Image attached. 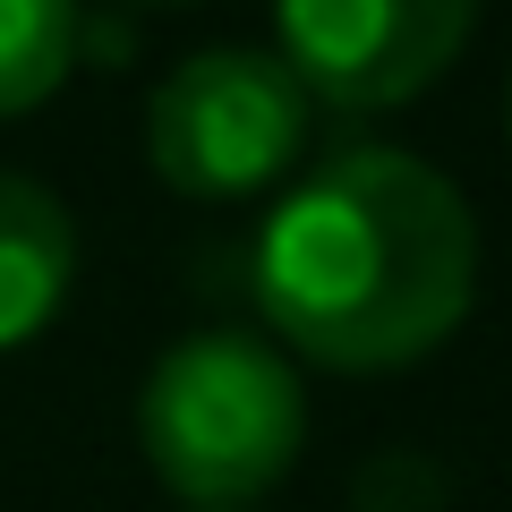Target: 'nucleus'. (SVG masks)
Here are the masks:
<instances>
[{
	"instance_id": "obj_7",
	"label": "nucleus",
	"mask_w": 512,
	"mask_h": 512,
	"mask_svg": "<svg viewBox=\"0 0 512 512\" xmlns=\"http://www.w3.org/2000/svg\"><path fill=\"white\" fill-rule=\"evenodd\" d=\"M137 9H180V0H137Z\"/></svg>"
},
{
	"instance_id": "obj_2",
	"label": "nucleus",
	"mask_w": 512,
	"mask_h": 512,
	"mask_svg": "<svg viewBox=\"0 0 512 512\" xmlns=\"http://www.w3.org/2000/svg\"><path fill=\"white\" fill-rule=\"evenodd\" d=\"M137 444L146 470L197 512H248L291 478L308 444V393L299 367L256 333H188L154 359L137 393Z\"/></svg>"
},
{
	"instance_id": "obj_4",
	"label": "nucleus",
	"mask_w": 512,
	"mask_h": 512,
	"mask_svg": "<svg viewBox=\"0 0 512 512\" xmlns=\"http://www.w3.org/2000/svg\"><path fill=\"white\" fill-rule=\"evenodd\" d=\"M282 69L308 103L393 111L461 60L478 0H274Z\"/></svg>"
},
{
	"instance_id": "obj_1",
	"label": "nucleus",
	"mask_w": 512,
	"mask_h": 512,
	"mask_svg": "<svg viewBox=\"0 0 512 512\" xmlns=\"http://www.w3.org/2000/svg\"><path fill=\"white\" fill-rule=\"evenodd\" d=\"M256 308L282 350L342 376L427 359L478 299V222L436 163L350 146L256 231Z\"/></svg>"
},
{
	"instance_id": "obj_6",
	"label": "nucleus",
	"mask_w": 512,
	"mask_h": 512,
	"mask_svg": "<svg viewBox=\"0 0 512 512\" xmlns=\"http://www.w3.org/2000/svg\"><path fill=\"white\" fill-rule=\"evenodd\" d=\"M77 60V0H0V120L52 103Z\"/></svg>"
},
{
	"instance_id": "obj_8",
	"label": "nucleus",
	"mask_w": 512,
	"mask_h": 512,
	"mask_svg": "<svg viewBox=\"0 0 512 512\" xmlns=\"http://www.w3.org/2000/svg\"><path fill=\"white\" fill-rule=\"evenodd\" d=\"M504 128H512V86H504Z\"/></svg>"
},
{
	"instance_id": "obj_3",
	"label": "nucleus",
	"mask_w": 512,
	"mask_h": 512,
	"mask_svg": "<svg viewBox=\"0 0 512 512\" xmlns=\"http://www.w3.org/2000/svg\"><path fill=\"white\" fill-rule=\"evenodd\" d=\"M308 146V94L274 52H197L146 103V163L197 205L274 188Z\"/></svg>"
},
{
	"instance_id": "obj_5",
	"label": "nucleus",
	"mask_w": 512,
	"mask_h": 512,
	"mask_svg": "<svg viewBox=\"0 0 512 512\" xmlns=\"http://www.w3.org/2000/svg\"><path fill=\"white\" fill-rule=\"evenodd\" d=\"M77 282V222L43 180L0 171V350L35 342Z\"/></svg>"
}]
</instances>
